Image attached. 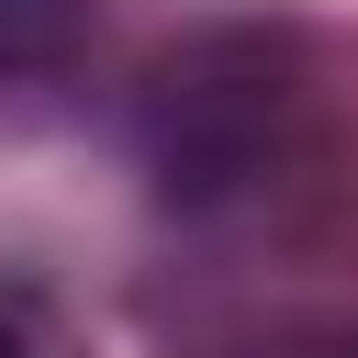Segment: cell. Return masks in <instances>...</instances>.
Returning a JSON list of instances; mask_svg holds the SVG:
<instances>
[{"mask_svg":"<svg viewBox=\"0 0 358 358\" xmlns=\"http://www.w3.org/2000/svg\"><path fill=\"white\" fill-rule=\"evenodd\" d=\"M0 358H22V336H11V324H0Z\"/></svg>","mask_w":358,"mask_h":358,"instance_id":"obj_2","label":"cell"},{"mask_svg":"<svg viewBox=\"0 0 358 358\" xmlns=\"http://www.w3.org/2000/svg\"><path fill=\"white\" fill-rule=\"evenodd\" d=\"M67 0H0V67H56L67 56Z\"/></svg>","mask_w":358,"mask_h":358,"instance_id":"obj_1","label":"cell"},{"mask_svg":"<svg viewBox=\"0 0 358 358\" xmlns=\"http://www.w3.org/2000/svg\"><path fill=\"white\" fill-rule=\"evenodd\" d=\"M336 358H358V347H336Z\"/></svg>","mask_w":358,"mask_h":358,"instance_id":"obj_3","label":"cell"}]
</instances>
